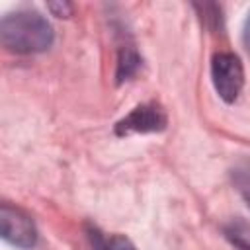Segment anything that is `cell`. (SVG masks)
Listing matches in <instances>:
<instances>
[{"instance_id": "cell-9", "label": "cell", "mask_w": 250, "mask_h": 250, "mask_svg": "<svg viewBox=\"0 0 250 250\" xmlns=\"http://www.w3.org/2000/svg\"><path fill=\"white\" fill-rule=\"evenodd\" d=\"M195 8L201 14V20L205 21V25L215 27L221 21V8L217 4H195Z\"/></svg>"}, {"instance_id": "cell-11", "label": "cell", "mask_w": 250, "mask_h": 250, "mask_svg": "<svg viewBox=\"0 0 250 250\" xmlns=\"http://www.w3.org/2000/svg\"><path fill=\"white\" fill-rule=\"evenodd\" d=\"M242 43H244L246 51L250 53V12L246 14V20H244V25H242Z\"/></svg>"}, {"instance_id": "cell-5", "label": "cell", "mask_w": 250, "mask_h": 250, "mask_svg": "<svg viewBox=\"0 0 250 250\" xmlns=\"http://www.w3.org/2000/svg\"><path fill=\"white\" fill-rule=\"evenodd\" d=\"M225 238L236 248V250H250V223L236 217L223 225Z\"/></svg>"}, {"instance_id": "cell-2", "label": "cell", "mask_w": 250, "mask_h": 250, "mask_svg": "<svg viewBox=\"0 0 250 250\" xmlns=\"http://www.w3.org/2000/svg\"><path fill=\"white\" fill-rule=\"evenodd\" d=\"M211 80L219 98L234 104L244 86V66L234 53H217L211 59Z\"/></svg>"}, {"instance_id": "cell-1", "label": "cell", "mask_w": 250, "mask_h": 250, "mask_svg": "<svg viewBox=\"0 0 250 250\" xmlns=\"http://www.w3.org/2000/svg\"><path fill=\"white\" fill-rule=\"evenodd\" d=\"M53 39L51 23L37 10L10 12L0 21V41L12 53H41L53 45Z\"/></svg>"}, {"instance_id": "cell-10", "label": "cell", "mask_w": 250, "mask_h": 250, "mask_svg": "<svg viewBox=\"0 0 250 250\" xmlns=\"http://www.w3.org/2000/svg\"><path fill=\"white\" fill-rule=\"evenodd\" d=\"M47 10L57 18H70L74 12V6L70 2H49Z\"/></svg>"}, {"instance_id": "cell-4", "label": "cell", "mask_w": 250, "mask_h": 250, "mask_svg": "<svg viewBox=\"0 0 250 250\" xmlns=\"http://www.w3.org/2000/svg\"><path fill=\"white\" fill-rule=\"evenodd\" d=\"M166 111L158 104H141L115 123V133L121 137L131 133H158L166 129Z\"/></svg>"}, {"instance_id": "cell-6", "label": "cell", "mask_w": 250, "mask_h": 250, "mask_svg": "<svg viewBox=\"0 0 250 250\" xmlns=\"http://www.w3.org/2000/svg\"><path fill=\"white\" fill-rule=\"evenodd\" d=\"M94 250H137L135 244L123 236V234H111V236H104L102 232H98L96 229L90 232Z\"/></svg>"}, {"instance_id": "cell-3", "label": "cell", "mask_w": 250, "mask_h": 250, "mask_svg": "<svg viewBox=\"0 0 250 250\" xmlns=\"http://www.w3.org/2000/svg\"><path fill=\"white\" fill-rule=\"evenodd\" d=\"M0 232L6 242L16 248H33L37 242V229L33 219L20 207L10 203L0 205Z\"/></svg>"}, {"instance_id": "cell-8", "label": "cell", "mask_w": 250, "mask_h": 250, "mask_svg": "<svg viewBox=\"0 0 250 250\" xmlns=\"http://www.w3.org/2000/svg\"><path fill=\"white\" fill-rule=\"evenodd\" d=\"M232 182L246 205L250 207V162H244L232 170Z\"/></svg>"}, {"instance_id": "cell-7", "label": "cell", "mask_w": 250, "mask_h": 250, "mask_svg": "<svg viewBox=\"0 0 250 250\" xmlns=\"http://www.w3.org/2000/svg\"><path fill=\"white\" fill-rule=\"evenodd\" d=\"M141 66V59L137 55L135 49L131 47H125L121 53H119V61H117V84L129 80Z\"/></svg>"}]
</instances>
